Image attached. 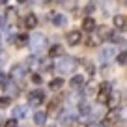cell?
<instances>
[{
  "instance_id": "30bf717a",
  "label": "cell",
  "mask_w": 127,
  "mask_h": 127,
  "mask_svg": "<svg viewBox=\"0 0 127 127\" xmlns=\"http://www.w3.org/2000/svg\"><path fill=\"white\" fill-rule=\"evenodd\" d=\"M64 56V47L62 45H54V47H51V51H49V58H62Z\"/></svg>"
},
{
  "instance_id": "cb8c5ba5",
  "label": "cell",
  "mask_w": 127,
  "mask_h": 127,
  "mask_svg": "<svg viewBox=\"0 0 127 127\" xmlns=\"http://www.w3.org/2000/svg\"><path fill=\"white\" fill-rule=\"evenodd\" d=\"M26 64H28V65H30V67H34V65H37V58H36V56H30Z\"/></svg>"
},
{
  "instance_id": "9a60e30c",
  "label": "cell",
  "mask_w": 127,
  "mask_h": 127,
  "mask_svg": "<svg viewBox=\"0 0 127 127\" xmlns=\"http://www.w3.org/2000/svg\"><path fill=\"white\" fill-rule=\"evenodd\" d=\"M69 84H71V88L79 90V88H80V86L84 84V77H82V75H75V77L71 79V82H69Z\"/></svg>"
},
{
  "instance_id": "ba28073f",
  "label": "cell",
  "mask_w": 127,
  "mask_h": 127,
  "mask_svg": "<svg viewBox=\"0 0 127 127\" xmlns=\"http://www.w3.org/2000/svg\"><path fill=\"white\" fill-rule=\"evenodd\" d=\"M80 39H82V34H80L79 30H73V32L67 34V43L69 45H79Z\"/></svg>"
},
{
  "instance_id": "d4e9b609",
  "label": "cell",
  "mask_w": 127,
  "mask_h": 127,
  "mask_svg": "<svg viewBox=\"0 0 127 127\" xmlns=\"http://www.w3.org/2000/svg\"><path fill=\"white\" fill-rule=\"evenodd\" d=\"M4 127H17V120H13V118L8 120V122L4 123Z\"/></svg>"
},
{
  "instance_id": "8fae6325",
  "label": "cell",
  "mask_w": 127,
  "mask_h": 127,
  "mask_svg": "<svg viewBox=\"0 0 127 127\" xmlns=\"http://www.w3.org/2000/svg\"><path fill=\"white\" fill-rule=\"evenodd\" d=\"M24 26L26 28H36L37 26V17L34 15V13H30V15H26V19H24Z\"/></svg>"
},
{
  "instance_id": "5bb4252c",
  "label": "cell",
  "mask_w": 127,
  "mask_h": 127,
  "mask_svg": "<svg viewBox=\"0 0 127 127\" xmlns=\"http://www.w3.org/2000/svg\"><path fill=\"white\" fill-rule=\"evenodd\" d=\"M51 21L54 24H58V26H64V24H65V17L60 15V13H54V11L51 13Z\"/></svg>"
},
{
  "instance_id": "44dd1931",
  "label": "cell",
  "mask_w": 127,
  "mask_h": 127,
  "mask_svg": "<svg viewBox=\"0 0 127 127\" xmlns=\"http://www.w3.org/2000/svg\"><path fill=\"white\" fill-rule=\"evenodd\" d=\"M118 64L120 65H127V51H123L122 54L118 56Z\"/></svg>"
},
{
  "instance_id": "4fadbf2b",
  "label": "cell",
  "mask_w": 127,
  "mask_h": 127,
  "mask_svg": "<svg viewBox=\"0 0 127 127\" xmlns=\"http://www.w3.org/2000/svg\"><path fill=\"white\" fill-rule=\"evenodd\" d=\"M11 77L13 79H23L24 77V65H13L11 67Z\"/></svg>"
},
{
  "instance_id": "9c48e42d",
  "label": "cell",
  "mask_w": 127,
  "mask_h": 127,
  "mask_svg": "<svg viewBox=\"0 0 127 127\" xmlns=\"http://www.w3.org/2000/svg\"><path fill=\"white\" fill-rule=\"evenodd\" d=\"M95 36L103 41V39H107V37H110L112 34H110V30H108V26H99V28H95Z\"/></svg>"
},
{
  "instance_id": "277c9868",
  "label": "cell",
  "mask_w": 127,
  "mask_h": 127,
  "mask_svg": "<svg viewBox=\"0 0 127 127\" xmlns=\"http://www.w3.org/2000/svg\"><path fill=\"white\" fill-rule=\"evenodd\" d=\"M43 99H45V95H43V92H41V90H36V92H32V94L28 95V103L34 105V107L41 105V103H43Z\"/></svg>"
},
{
  "instance_id": "ac0fdd59",
  "label": "cell",
  "mask_w": 127,
  "mask_h": 127,
  "mask_svg": "<svg viewBox=\"0 0 127 127\" xmlns=\"http://www.w3.org/2000/svg\"><path fill=\"white\" fill-rule=\"evenodd\" d=\"M45 120H47V114H45V112H36V114H34V123H37V125H43Z\"/></svg>"
},
{
  "instance_id": "6da1fadb",
  "label": "cell",
  "mask_w": 127,
  "mask_h": 127,
  "mask_svg": "<svg viewBox=\"0 0 127 127\" xmlns=\"http://www.w3.org/2000/svg\"><path fill=\"white\" fill-rule=\"evenodd\" d=\"M77 67V60L73 56H62L58 62V71L60 73H73Z\"/></svg>"
},
{
  "instance_id": "4316f807",
  "label": "cell",
  "mask_w": 127,
  "mask_h": 127,
  "mask_svg": "<svg viewBox=\"0 0 127 127\" xmlns=\"http://www.w3.org/2000/svg\"><path fill=\"white\" fill-rule=\"evenodd\" d=\"M56 107H58V99L51 101V105H49V108H51V110H52V108H56Z\"/></svg>"
},
{
  "instance_id": "7402d4cb",
  "label": "cell",
  "mask_w": 127,
  "mask_h": 127,
  "mask_svg": "<svg viewBox=\"0 0 127 127\" xmlns=\"http://www.w3.org/2000/svg\"><path fill=\"white\" fill-rule=\"evenodd\" d=\"M79 110L82 112V114H86V112L90 110V105H88V103H80V105H79Z\"/></svg>"
},
{
  "instance_id": "5b68a950",
  "label": "cell",
  "mask_w": 127,
  "mask_h": 127,
  "mask_svg": "<svg viewBox=\"0 0 127 127\" xmlns=\"http://www.w3.org/2000/svg\"><path fill=\"white\" fill-rule=\"evenodd\" d=\"M120 120V110L116 108V110H110L107 116H105V120H103V125L105 127H110V125H114L116 122Z\"/></svg>"
},
{
  "instance_id": "484cf974",
  "label": "cell",
  "mask_w": 127,
  "mask_h": 127,
  "mask_svg": "<svg viewBox=\"0 0 127 127\" xmlns=\"http://www.w3.org/2000/svg\"><path fill=\"white\" fill-rule=\"evenodd\" d=\"M32 80H34L36 84H39L41 82V75H37V73H36V75H32Z\"/></svg>"
},
{
  "instance_id": "e0dca14e",
  "label": "cell",
  "mask_w": 127,
  "mask_h": 127,
  "mask_svg": "<svg viewBox=\"0 0 127 127\" xmlns=\"http://www.w3.org/2000/svg\"><path fill=\"white\" fill-rule=\"evenodd\" d=\"M125 24H127V21H125V17H123V15H116L114 17V26L118 28V30H123Z\"/></svg>"
},
{
  "instance_id": "d6986e66",
  "label": "cell",
  "mask_w": 127,
  "mask_h": 127,
  "mask_svg": "<svg viewBox=\"0 0 127 127\" xmlns=\"http://www.w3.org/2000/svg\"><path fill=\"white\" fill-rule=\"evenodd\" d=\"M62 86H64V79H52L51 82H49V88H51V90H60Z\"/></svg>"
},
{
  "instance_id": "8992f818",
  "label": "cell",
  "mask_w": 127,
  "mask_h": 127,
  "mask_svg": "<svg viewBox=\"0 0 127 127\" xmlns=\"http://www.w3.org/2000/svg\"><path fill=\"white\" fill-rule=\"evenodd\" d=\"M116 54V49L114 47H103L99 52V58L103 60V62H108V60H112V56Z\"/></svg>"
},
{
  "instance_id": "7a4b0ae2",
  "label": "cell",
  "mask_w": 127,
  "mask_h": 127,
  "mask_svg": "<svg viewBox=\"0 0 127 127\" xmlns=\"http://www.w3.org/2000/svg\"><path fill=\"white\" fill-rule=\"evenodd\" d=\"M110 95H112V86L108 82H103L99 86V92H97V103L99 105H107L108 99H110Z\"/></svg>"
},
{
  "instance_id": "603a6c76",
  "label": "cell",
  "mask_w": 127,
  "mask_h": 127,
  "mask_svg": "<svg viewBox=\"0 0 127 127\" xmlns=\"http://www.w3.org/2000/svg\"><path fill=\"white\" fill-rule=\"evenodd\" d=\"M9 103H11V101H9V97H0V107H2V108H6Z\"/></svg>"
},
{
  "instance_id": "ffe728a7",
  "label": "cell",
  "mask_w": 127,
  "mask_h": 127,
  "mask_svg": "<svg viewBox=\"0 0 127 127\" xmlns=\"http://www.w3.org/2000/svg\"><path fill=\"white\" fill-rule=\"evenodd\" d=\"M15 41H17V43H15V45H17V47H24V45H26V43H28V36H26V34H21V36H19V37H17V39H15Z\"/></svg>"
},
{
  "instance_id": "7c38bea8",
  "label": "cell",
  "mask_w": 127,
  "mask_h": 127,
  "mask_svg": "<svg viewBox=\"0 0 127 127\" xmlns=\"http://www.w3.org/2000/svg\"><path fill=\"white\" fill-rule=\"evenodd\" d=\"M82 28H84L86 32L95 30V19H94V17H86V19L82 21Z\"/></svg>"
},
{
  "instance_id": "83f0119b",
  "label": "cell",
  "mask_w": 127,
  "mask_h": 127,
  "mask_svg": "<svg viewBox=\"0 0 127 127\" xmlns=\"http://www.w3.org/2000/svg\"><path fill=\"white\" fill-rule=\"evenodd\" d=\"M88 127H97V125H88Z\"/></svg>"
},
{
  "instance_id": "52a82bcc",
  "label": "cell",
  "mask_w": 127,
  "mask_h": 127,
  "mask_svg": "<svg viewBox=\"0 0 127 127\" xmlns=\"http://www.w3.org/2000/svg\"><path fill=\"white\" fill-rule=\"evenodd\" d=\"M26 114H28V107H24V105H19L13 108V120H23L26 118Z\"/></svg>"
},
{
  "instance_id": "3957f363",
  "label": "cell",
  "mask_w": 127,
  "mask_h": 127,
  "mask_svg": "<svg viewBox=\"0 0 127 127\" xmlns=\"http://www.w3.org/2000/svg\"><path fill=\"white\" fill-rule=\"evenodd\" d=\"M45 43H47V37L43 36V34H34V37L30 39V47L32 51H43L45 49Z\"/></svg>"
},
{
  "instance_id": "2e32d148",
  "label": "cell",
  "mask_w": 127,
  "mask_h": 127,
  "mask_svg": "<svg viewBox=\"0 0 127 127\" xmlns=\"http://www.w3.org/2000/svg\"><path fill=\"white\" fill-rule=\"evenodd\" d=\"M107 105H108V107L112 108V110H116V108H118V105H120V94H112Z\"/></svg>"
}]
</instances>
